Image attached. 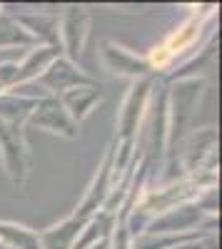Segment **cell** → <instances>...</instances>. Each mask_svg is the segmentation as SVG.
I'll return each mask as SVG.
<instances>
[{
    "mask_svg": "<svg viewBox=\"0 0 222 249\" xmlns=\"http://www.w3.org/2000/svg\"><path fill=\"white\" fill-rule=\"evenodd\" d=\"M207 80L205 77H183L172 85L167 95V150L170 157L183 144L187 130L192 127V120L197 115V107L205 97Z\"/></svg>",
    "mask_w": 222,
    "mask_h": 249,
    "instance_id": "cell-1",
    "label": "cell"
},
{
    "mask_svg": "<svg viewBox=\"0 0 222 249\" xmlns=\"http://www.w3.org/2000/svg\"><path fill=\"white\" fill-rule=\"evenodd\" d=\"M0 162L13 184L23 187L30 175V144L23 124L0 122Z\"/></svg>",
    "mask_w": 222,
    "mask_h": 249,
    "instance_id": "cell-2",
    "label": "cell"
},
{
    "mask_svg": "<svg viewBox=\"0 0 222 249\" xmlns=\"http://www.w3.org/2000/svg\"><path fill=\"white\" fill-rule=\"evenodd\" d=\"M150 97H152L150 77L135 80L130 85V90L123 100V107L117 112V142H135L140 122H143V117L150 107Z\"/></svg>",
    "mask_w": 222,
    "mask_h": 249,
    "instance_id": "cell-3",
    "label": "cell"
},
{
    "mask_svg": "<svg viewBox=\"0 0 222 249\" xmlns=\"http://www.w3.org/2000/svg\"><path fill=\"white\" fill-rule=\"evenodd\" d=\"M215 219L210 214H205V210L197 202H185L177 204L172 210L155 214L148 224L145 234H190V232H210V230H197L203 222ZM212 234V232H210Z\"/></svg>",
    "mask_w": 222,
    "mask_h": 249,
    "instance_id": "cell-4",
    "label": "cell"
},
{
    "mask_svg": "<svg viewBox=\"0 0 222 249\" xmlns=\"http://www.w3.org/2000/svg\"><path fill=\"white\" fill-rule=\"evenodd\" d=\"M90 33V13L80 5L65 8V13L57 18V40H60V50H65L63 57L77 60L80 53L85 48V40Z\"/></svg>",
    "mask_w": 222,
    "mask_h": 249,
    "instance_id": "cell-5",
    "label": "cell"
},
{
    "mask_svg": "<svg viewBox=\"0 0 222 249\" xmlns=\"http://www.w3.org/2000/svg\"><path fill=\"white\" fill-rule=\"evenodd\" d=\"M25 124H33L37 130H45L60 137H77V124L70 120V115L65 112V107L60 105L57 97H48V100H40L35 102V107L30 112V117L25 120Z\"/></svg>",
    "mask_w": 222,
    "mask_h": 249,
    "instance_id": "cell-6",
    "label": "cell"
},
{
    "mask_svg": "<svg viewBox=\"0 0 222 249\" xmlns=\"http://www.w3.org/2000/svg\"><path fill=\"white\" fill-rule=\"evenodd\" d=\"M100 60H103L108 72L120 75V77H130L132 82L148 77V72H150V65L145 57L130 53L128 48L112 43V40H103L100 43Z\"/></svg>",
    "mask_w": 222,
    "mask_h": 249,
    "instance_id": "cell-7",
    "label": "cell"
},
{
    "mask_svg": "<svg viewBox=\"0 0 222 249\" xmlns=\"http://www.w3.org/2000/svg\"><path fill=\"white\" fill-rule=\"evenodd\" d=\"M37 82L48 90V95L60 97L63 92H68L73 88H80V85H90V82H95V80L90 75H85L73 60L60 55V57H55L50 62V68L37 77Z\"/></svg>",
    "mask_w": 222,
    "mask_h": 249,
    "instance_id": "cell-8",
    "label": "cell"
},
{
    "mask_svg": "<svg viewBox=\"0 0 222 249\" xmlns=\"http://www.w3.org/2000/svg\"><path fill=\"white\" fill-rule=\"evenodd\" d=\"M57 100H60V105L65 107V112L70 115V120L75 124H80L85 117H90V112L100 105L103 90H100L97 82H90V85H80V88H73V90L63 92Z\"/></svg>",
    "mask_w": 222,
    "mask_h": 249,
    "instance_id": "cell-9",
    "label": "cell"
},
{
    "mask_svg": "<svg viewBox=\"0 0 222 249\" xmlns=\"http://www.w3.org/2000/svg\"><path fill=\"white\" fill-rule=\"evenodd\" d=\"M88 219L77 217V214H70L65 217L63 222H57L53 227H48L45 232H37L40 237V249H73L80 232H83Z\"/></svg>",
    "mask_w": 222,
    "mask_h": 249,
    "instance_id": "cell-10",
    "label": "cell"
},
{
    "mask_svg": "<svg viewBox=\"0 0 222 249\" xmlns=\"http://www.w3.org/2000/svg\"><path fill=\"white\" fill-rule=\"evenodd\" d=\"M55 57H60V48H55V45H35V48H30L23 57H20V62H18V82H15V85L37 80L50 68V62Z\"/></svg>",
    "mask_w": 222,
    "mask_h": 249,
    "instance_id": "cell-11",
    "label": "cell"
},
{
    "mask_svg": "<svg viewBox=\"0 0 222 249\" xmlns=\"http://www.w3.org/2000/svg\"><path fill=\"white\" fill-rule=\"evenodd\" d=\"M215 150H217V135L212 127H205V130H195L185 144V170L187 172H195V170H203L205 160H212L215 157Z\"/></svg>",
    "mask_w": 222,
    "mask_h": 249,
    "instance_id": "cell-12",
    "label": "cell"
},
{
    "mask_svg": "<svg viewBox=\"0 0 222 249\" xmlns=\"http://www.w3.org/2000/svg\"><path fill=\"white\" fill-rule=\"evenodd\" d=\"M15 23L23 28L35 45H55L57 48V18L45 13H23L15 18Z\"/></svg>",
    "mask_w": 222,
    "mask_h": 249,
    "instance_id": "cell-13",
    "label": "cell"
},
{
    "mask_svg": "<svg viewBox=\"0 0 222 249\" xmlns=\"http://www.w3.org/2000/svg\"><path fill=\"white\" fill-rule=\"evenodd\" d=\"M112 227H115V214H110V212H105V210L95 212V214L85 222L83 232H80V237H77V242H75L73 249H90V247H95V244H100V242H108Z\"/></svg>",
    "mask_w": 222,
    "mask_h": 249,
    "instance_id": "cell-14",
    "label": "cell"
},
{
    "mask_svg": "<svg viewBox=\"0 0 222 249\" xmlns=\"http://www.w3.org/2000/svg\"><path fill=\"white\" fill-rule=\"evenodd\" d=\"M0 247L5 249H40V237L35 230L10 219H0Z\"/></svg>",
    "mask_w": 222,
    "mask_h": 249,
    "instance_id": "cell-15",
    "label": "cell"
},
{
    "mask_svg": "<svg viewBox=\"0 0 222 249\" xmlns=\"http://www.w3.org/2000/svg\"><path fill=\"white\" fill-rule=\"evenodd\" d=\"M35 107V102L25 100V97H18L13 92H3L0 95V122L5 124H23L25 127V120L30 117Z\"/></svg>",
    "mask_w": 222,
    "mask_h": 249,
    "instance_id": "cell-16",
    "label": "cell"
},
{
    "mask_svg": "<svg viewBox=\"0 0 222 249\" xmlns=\"http://www.w3.org/2000/svg\"><path fill=\"white\" fill-rule=\"evenodd\" d=\"M35 48L33 37L15 23V18L0 15V50H28Z\"/></svg>",
    "mask_w": 222,
    "mask_h": 249,
    "instance_id": "cell-17",
    "label": "cell"
},
{
    "mask_svg": "<svg viewBox=\"0 0 222 249\" xmlns=\"http://www.w3.org/2000/svg\"><path fill=\"white\" fill-rule=\"evenodd\" d=\"M90 249H110V247H108V242H100V244H95V247H90Z\"/></svg>",
    "mask_w": 222,
    "mask_h": 249,
    "instance_id": "cell-18",
    "label": "cell"
},
{
    "mask_svg": "<svg viewBox=\"0 0 222 249\" xmlns=\"http://www.w3.org/2000/svg\"><path fill=\"white\" fill-rule=\"evenodd\" d=\"M3 92H5V88H3V85H0V95H3Z\"/></svg>",
    "mask_w": 222,
    "mask_h": 249,
    "instance_id": "cell-19",
    "label": "cell"
}]
</instances>
